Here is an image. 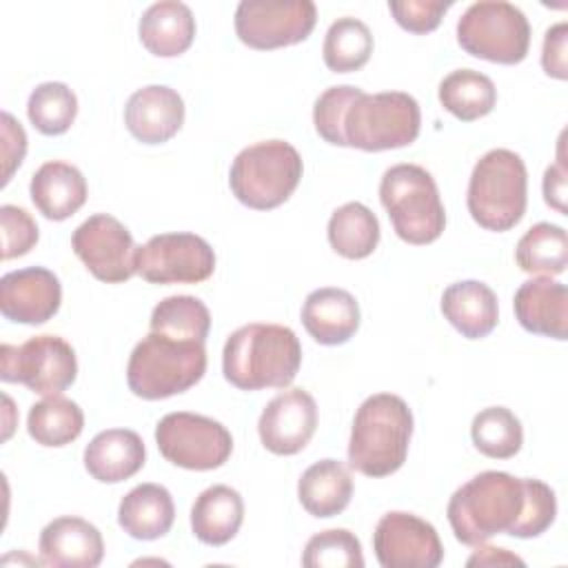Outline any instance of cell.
I'll list each match as a JSON object with an SVG mask.
<instances>
[{
	"instance_id": "6da1fadb",
	"label": "cell",
	"mask_w": 568,
	"mask_h": 568,
	"mask_svg": "<svg viewBox=\"0 0 568 568\" xmlns=\"http://www.w3.org/2000/svg\"><path fill=\"white\" fill-rule=\"evenodd\" d=\"M302 364L297 335L282 324H246L226 337L222 371L240 390L284 388Z\"/></svg>"
},
{
	"instance_id": "7a4b0ae2",
	"label": "cell",
	"mask_w": 568,
	"mask_h": 568,
	"mask_svg": "<svg viewBox=\"0 0 568 568\" xmlns=\"http://www.w3.org/2000/svg\"><path fill=\"white\" fill-rule=\"evenodd\" d=\"M524 477L484 470L453 493L446 515L457 541L481 546L495 535H513L524 515Z\"/></svg>"
},
{
	"instance_id": "3957f363",
	"label": "cell",
	"mask_w": 568,
	"mask_h": 568,
	"mask_svg": "<svg viewBox=\"0 0 568 568\" xmlns=\"http://www.w3.org/2000/svg\"><path fill=\"white\" fill-rule=\"evenodd\" d=\"M413 435V413L393 393H377L362 402L355 413L348 464L362 475L386 477L402 468Z\"/></svg>"
},
{
	"instance_id": "277c9868",
	"label": "cell",
	"mask_w": 568,
	"mask_h": 568,
	"mask_svg": "<svg viewBox=\"0 0 568 568\" xmlns=\"http://www.w3.org/2000/svg\"><path fill=\"white\" fill-rule=\"evenodd\" d=\"M206 373V348L197 339H178L151 331L131 351L129 390L142 399H164L195 386Z\"/></svg>"
},
{
	"instance_id": "5b68a950",
	"label": "cell",
	"mask_w": 568,
	"mask_h": 568,
	"mask_svg": "<svg viewBox=\"0 0 568 568\" xmlns=\"http://www.w3.org/2000/svg\"><path fill=\"white\" fill-rule=\"evenodd\" d=\"M528 173L510 149H493L473 166L468 182V213L486 231H508L526 213Z\"/></svg>"
},
{
	"instance_id": "8992f818",
	"label": "cell",
	"mask_w": 568,
	"mask_h": 568,
	"mask_svg": "<svg viewBox=\"0 0 568 568\" xmlns=\"http://www.w3.org/2000/svg\"><path fill=\"white\" fill-rule=\"evenodd\" d=\"M422 111L413 95L404 91L364 93L362 89L348 102L342 115L344 146L362 151L399 149L419 135Z\"/></svg>"
},
{
	"instance_id": "52a82bcc",
	"label": "cell",
	"mask_w": 568,
	"mask_h": 568,
	"mask_svg": "<svg viewBox=\"0 0 568 568\" xmlns=\"http://www.w3.org/2000/svg\"><path fill=\"white\" fill-rule=\"evenodd\" d=\"M302 171V158L293 144L284 140H262L235 155L229 186L244 206L268 211L293 195Z\"/></svg>"
},
{
	"instance_id": "ba28073f",
	"label": "cell",
	"mask_w": 568,
	"mask_h": 568,
	"mask_svg": "<svg viewBox=\"0 0 568 568\" xmlns=\"http://www.w3.org/2000/svg\"><path fill=\"white\" fill-rule=\"evenodd\" d=\"M379 200L393 231L408 244H430L446 226V211L433 175L419 164H395L379 182Z\"/></svg>"
},
{
	"instance_id": "9c48e42d",
	"label": "cell",
	"mask_w": 568,
	"mask_h": 568,
	"mask_svg": "<svg viewBox=\"0 0 568 568\" xmlns=\"http://www.w3.org/2000/svg\"><path fill=\"white\" fill-rule=\"evenodd\" d=\"M457 42L475 58L517 64L528 55L530 24L524 11L506 0H479L462 13Z\"/></svg>"
},
{
	"instance_id": "30bf717a",
	"label": "cell",
	"mask_w": 568,
	"mask_h": 568,
	"mask_svg": "<svg viewBox=\"0 0 568 568\" xmlns=\"http://www.w3.org/2000/svg\"><path fill=\"white\" fill-rule=\"evenodd\" d=\"M0 377L24 384L38 395H60L75 382L73 346L58 335H36L20 346H0Z\"/></svg>"
},
{
	"instance_id": "8fae6325",
	"label": "cell",
	"mask_w": 568,
	"mask_h": 568,
	"mask_svg": "<svg viewBox=\"0 0 568 568\" xmlns=\"http://www.w3.org/2000/svg\"><path fill=\"white\" fill-rule=\"evenodd\" d=\"M162 457L186 470L220 468L233 450V437L220 422L197 413H169L155 426Z\"/></svg>"
},
{
	"instance_id": "7c38bea8",
	"label": "cell",
	"mask_w": 568,
	"mask_h": 568,
	"mask_svg": "<svg viewBox=\"0 0 568 568\" xmlns=\"http://www.w3.org/2000/svg\"><path fill=\"white\" fill-rule=\"evenodd\" d=\"M315 20L311 0H242L235 9V33L251 49H277L306 40Z\"/></svg>"
},
{
	"instance_id": "4fadbf2b",
	"label": "cell",
	"mask_w": 568,
	"mask_h": 568,
	"mask_svg": "<svg viewBox=\"0 0 568 568\" xmlns=\"http://www.w3.org/2000/svg\"><path fill=\"white\" fill-rule=\"evenodd\" d=\"M135 266L151 284H197L213 275L215 253L195 233H160L138 246Z\"/></svg>"
},
{
	"instance_id": "5bb4252c",
	"label": "cell",
	"mask_w": 568,
	"mask_h": 568,
	"mask_svg": "<svg viewBox=\"0 0 568 568\" xmlns=\"http://www.w3.org/2000/svg\"><path fill=\"white\" fill-rule=\"evenodd\" d=\"M73 253L106 284H120L138 273V246L129 229L109 213H95L84 220L71 237Z\"/></svg>"
},
{
	"instance_id": "9a60e30c",
	"label": "cell",
	"mask_w": 568,
	"mask_h": 568,
	"mask_svg": "<svg viewBox=\"0 0 568 568\" xmlns=\"http://www.w3.org/2000/svg\"><path fill=\"white\" fill-rule=\"evenodd\" d=\"M373 550L384 568H435L444 559L435 526L402 510H390L377 521Z\"/></svg>"
},
{
	"instance_id": "2e32d148",
	"label": "cell",
	"mask_w": 568,
	"mask_h": 568,
	"mask_svg": "<svg viewBox=\"0 0 568 568\" xmlns=\"http://www.w3.org/2000/svg\"><path fill=\"white\" fill-rule=\"evenodd\" d=\"M317 428V404L304 388H288L275 395L262 410L257 433L266 450L275 455H295Z\"/></svg>"
},
{
	"instance_id": "e0dca14e",
	"label": "cell",
	"mask_w": 568,
	"mask_h": 568,
	"mask_svg": "<svg viewBox=\"0 0 568 568\" xmlns=\"http://www.w3.org/2000/svg\"><path fill=\"white\" fill-rule=\"evenodd\" d=\"M62 302V286L53 271L29 266L0 277V311L18 324H44Z\"/></svg>"
},
{
	"instance_id": "ac0fdd59",
	"label": "cell",
	"mask_w": 568,
	"mask_h": 568,
	"mask_svg": "<svg viewBox=\"0 0 568 568\" xmlns=\"http://www.w3.org/2000/svg\"><path fill=\"white\" fill-rule=\"evenodd\" d=\"M40 561L53 568H95L104 557L100 530L82 517H58L49 521L38 541Z\"/></svg>"
},
{
	"instance_id": "d6986e66",
	"label": "cell",
	"mask_w": 568,
	"mask_h": 568,
	"mask_svg": "<svg viewBox=\"0 0 568 568\" xmlns=\"http://www.w3.org/2000/svg\"><path fill=\"white\" fill-rule=\"evenodd\" d=\"M184 122V102L180 93L164 84H149L131 93L124 106V124L131 135L144 144L171 140Z\"/></svg>"
},
{
	"instance_id": "ffe728a7",
	"label": "cell",
	"mask_w": 568,
	"mask_h": 568,
	"mask_svg": "<svg viewBox=\"0 0 568 568\" xmlns=\"http://www.w3.org/2000/svg\"><path fill=\"white\" fill-rule=\"evenodd\" d=\"M515 317L535 335L566 339L568 335V291L550 277H532L515 293Z\"/></svg>"
},
{
	"instance_id": "44dd1931",
	"label": "cell",
	"mask_w": 568,
	"mask_h": 568,
	"mask_svg": "<svg viewBox=\"0 0 568 568\" xmlns=\"http://www.w3.org/2000/svg\"><path fill=\"white\" fill-rule=\"evenodd\" d=\"M302 324L324 346L344 344L359 328V304L348 291L337 286L311 291L302 306Z\"/></svg>"
},
{
	"instance_id": "7402d4cb",
	"label": "cell",
	"mask_w": 568,
	"mask_h": 568,
	"mask_svg": "<svg viewBox=\"0 0 568 568\" xmlns=\"http://www.w3.org/2000/svg\"><path fill=\"white\" fill-rule=\"evenodd\" d=\"M144 442L135 430L109 428L84 448V468L102 484H120L144 466Z\"/></svg>"
},
{
	"instance_id": "603a6c76",
	"label": "cell",
	"mask_w": 568,
	"mask_h": 568,
	"mask_svg": "<svg viewBox=\"0 0 568 568\" xmlns=\"http://www.w3.org/2000/svg\"><path fill=\"white\" fill-rule=\"evenodd\" d=\"M29 193L47 220L62 222L87 202V180L78 166L49 160L31 175Z\"/></svg>"
},
{
	"instance_id": "cb8c5ba5",
	"label": "cell",
	"mask_w": 568,
	"mask_h": 568,
	"mask_svg": "<svg viewBox=\"0 0 568 568\" xmlns=\"http://www.w3.org/2000/svg\"><path fill=\"white\" fill-rule=\"evenodd\" d=\"M442 313L464 337L481 339L497 326V295L479 280H462L444 291Z\"/></svg>"
},
{
	"instance_id": "d4e9b609",
	"label": "cell",
	"mask_w": 568,
	"mask_h": 568,
	"mask_svg": "<svg viewBox=\"0 0 568 568\" xmlns=\"http://www.w3.org/2000/svg\"><path fill=\"white\" fill-rule=\"evenodd\" d=\"M175 519V504L171 493L160 484H140L131 488L118 506L120 528L142 541L164 537Z\"/></svg>"
},
{
	"instance_id": "484cf974",
	"label": "cell",
	"mask_w": 568,
	"mask_h": 568,
	"mask_svg": "<svg viewBox=\"0 0 568 568\" xmlns=\"http://www.w3.org/2000/svg\"><path fill=\"white\" fill-rule=\"evenodd\" d=\"M140 42L149 53L175 58L184 53L195 38L193 11L178 0L153 2L140 18Z\"/></svg>"
},
{
	"instance_id": "4316f807",
	"label": "cell",
	"mask_w": 568,
	"mask_h": 568,
	"mask_svg": "<svg viewBox=\"0 0 568 568\" xmlns=\"http://www.w3.org/2000/svg\"><path fill=\"white\" fill-rule=\"evenodd\" d=\"M244 521L242 495L224 484L202 490L191 508V530L209 546L231 541Z\"/></svg>"
},
{
	"instance_id": "83f0119b",
	"label": "cell",
	"mask_w": 568,
	"mask_h": 568,
	"mask_svg": "<svg viewBox=\"0 0 568 568\" xmlns=\"http://www.w3.org/2000/svg\"><path fill=\"white\" fill-rule=\"evenodd\" d=\"M297 497L308 515L335 517L351 504L353 477L339 459H320L302 473Z\"/></svg>"
},
{
	"instance_id": "f1b7e54d",
	"label": "cell",
	"mask_w": 568,
	"mask_h": 568,
	"mask_svg": "<svg viewBox=\"0 0 568 568\" xmlns=\"http://www.w3.org/2000/svg\"><path fill=\"white\" fill-rule=\"evenodd\" d=\"M328 242L346 260L368 257L379 242V222L362 202H346L328 220Z\"/></svg>"
},
{
	"instance_id": "f546056e",
	"label": "cell",
	"mask_w": 568,
	"mask_h": 568,
	"mask_svg": "<svg viewBox=\"0 0 568 568\" xmlns=\"http://www.w3.org/2000/svg\"><path fill=\"white\" fill-rule=\"evenodd\" d=\"M439 102L457 120L473 122L493 111L497 89L488 75L475 69H457L439 82Z\"/></svg>"
},
{
	"instance_id": "4dcf8cb0",
	"label": "cell",
	"mask_w": 568,
	"mask_h": 568,
	"mask_svg": "<svg viewBox=\"0 0 568 568\" xmlns=\"http://www.w3.org/2000/svg\"><path fill=\"white\" fill-rule=\"evenodd\" d=\"M84 428L82 408L62 395H47L27 415V430L40 446L58 448L80 437Z\"/></svg>"
},
{
	"instance_id": "1f68e13d",
	"label": "cell",
	"mask_w": 568,
	"mask_h": 568,
	"mask_svg": "<svg viewBox=\"0 0 568 568\" xmlns=\"http://www.w3.org/2000/svg\"><path fill=\"white\" fill-rule=\"evenodd\" d=\"M517 266L530 275H561L568 264V235L561 226L537 222L517 242Z\"/></svg>"
},
{
	"instance_id": "d6a6232c",
	"label": "cell",
	"mask_w": 568,
	"mask_h": 568,
	"mask_svg": "<svg viewBox=\"0 0 568 568\" xmlns=\"http://www.w3.org/2000/svg\"><path fill=\"white\" fill-rule=\"evenodd\" d=\"M373 53V33L357 18H337L322 44L324 64L335 73H348L362 69Z\"/></svg>"
},
{
	"instance_id": "836d02e7",
	"label": "cell",
	"mask_w": 568,
	"mask_h": 568,
	"mask_svg": "<svg viewBox=\"0 0 568 568\" xmlns=\"http://www.w3.org/2000/svg\"><path fill=\"white\" fill-rule=\"evenodd\" d=\"M475 448L493 459H510L524 444L521 422L506 406H490L479 410L470 424Z\"/></svg>"
},
{
	"instance_id": "e575fe53",
	"label": "cell",
	"mask_w": 568,
	"mask_h": 568,
	"mask_svg": "<svg viewBox=\"0 0 568 568\" xmlns=\"http://www.w3.org/2000/svg\"><path fill=\"white\" fill-rule=\"evenodd\" d=\"M211 313L206 304L193 295H169L155 304L151 313V331L178 339L206 342Z\"/></svg>"
},
{
	"instance_id": "d590c367",
	"label": "cell",
	"mask_w": 568,
	"mask_h": 568,
	"mask_svg": "<svg viewBox=\"0 0 568 568\" xmlns=\"http://www.w3.org/2000/svg\"><path fill=\"white\" fill-rule=\"evenodd\" d=\"M78 113V98L64 82L38 84L27 102L31 124L44 135H62L69 131Z\"/></svg>"
},
{
	"instance_id": "8d00e7d4",
	"label": "cell",
	"mask_w": 568,
	"mask_h": 568,
	"mask_svg": "<svg viewBox=\"0 0 568 568\" xmlns=\"http://www.w3.org/2000/svg\"><path fill=\"white\" fill-rule=\"evenodd\" d=\"M306 568H362L364 555L359 539L346 528H331L313 535L302 552Z\"/></svg>"
},
{
	"instance_id": "74e56055",
	"label": "cell",
	"mask_w": 568,
	"mask_h": 568,
	"mask_svg": "<svg viewBox=\"0 0 568 568\" xmlns=\"http://www.w3.org/2000/svg\"><path fill=\"white\" fill-rule=\"evenodd\" d=\"M524 484H526V506L513 537L530 539V537H539L550 528L557 515V499H555V490L541 479L524 477Z\"/></svg>"
},
{
	"instance_id": "f35d334b",
	"label": "cell",
	"mask_w": 568,
	"mask_h": 568,
	"mask_svg": "<svg viewBox=\"0 0 568 568\" xmlns=\"http://www.w3.org/2000/svg\"><path fill=\"white\" fill-rule=\"evenodd\" d=\"M359 87L353 84H339V87H328L313 106V124L320 138H324L328 144L344 146L342 140V115L348 106V102L357 95Z\"/></svg>"
},
{
	"instance_id": "ab89813d",
	"label": "cell",
	"mask_w": 568,
	"mask_h": 568,
	"mask_svg": "<svg viewBox=\"0 0 568 568\" xmlns=\"http://www.w3.org/2000/svg\"><path fill=\"white\" fill-rule=\"evenodd\" d=\"M0 224H2V260L20 257L36 246L38 224L22 206L2 204Z\"/></svg>"
},
{
	"instance_id": "60d3db41",
	"label": "cell",
	"mask_w": 568,
	"mask_h": 568,
	"mask_svg": "<svg viewBox=\"0 0 568 568\" xmlns=\"http://www.w3.org/2000/svg\"><path fill=\"white\" fill-rule=\"evenodd\" d=\"M450 2L442 0H393L388 9L397 24L410 33H428L439 27Z\"/></svg>"
},
{
	"instance_id": "b9f144b4",
	"label": "cell",
	"mask_w": 568,
	"mask_h": 568,
	"mask_svg": "<svg viewBox=\"0 0 568 568\" xmlns=\"http://www.w3.org/2000/svg\"><path fill=\"white\" fill-rule=\"evenodd\" d=\"M566 42H568V24L557 22L544 36L541 47V67L550 78L566 80L568 78V58H566Z\"/></svg>"
},
{
	"instance_id": "7bdbcfd3",
	"label": "cell",
	"mask_w": 568,
	"mask_h": 568,
	"mask_svg": "<svg viewBox=\"0 0 568 568\" xmlns=\"http://www.w3.org/2000/svg\"><path fill=\"white\" fill-rule=\"evenodd\" d=\"M27 153V133L20 126V122L2 111V162H4V173H2V184H7L13 175V171L22 164V158Z\"/></svg>"
},
{
	"instance_id": "ee69618b",
	"label": "cell",
	"mask_w": 568,
	"mask_h": 568,
	"mask_svg": "<svg viewBox=\"0 0 568 568\" xmlns=\"http://www.w3.org/2000/svg\"><path fill=\"white\" fill-rule=\"evenodd\" d=\"M544 200L548 206L566 215V166L564 160L548 166L544 173Z\"/></svg>"
},
{
	"instance_id": "f6af8a7d",
	"label": "cell",
	"mask_w": 568,
	"mask_h": 568,
	"mask_svg": "<svg viewBox=\"0 0 568 568\" xmlns=\"http://www.w3.org/2000/svg\"><path fill=\"white\" fill-rule=\"evenodd\" d=\"M468 566H499V564H519L524 566V559L517 555H510L506 548H495V546H481L468 561Z\"/></svg>"
}]
</instances>
